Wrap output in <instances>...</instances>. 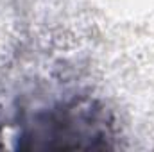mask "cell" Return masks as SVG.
Returning a JSON list of instances; mask_svg holds the SVG:
<instances>
[{
    "instance_id": "6da1fadb",
    "label": "cell",
    "mask_w": 154,
    "mask_h": 152,
    "mask_svg": "<svg viewBox=\"0 0 154 152\" xmlns=\"http://www.w3.org/2000/svg\"><path fill=\"white\" fill-rule=\"evenodd\" d=\"M115 122L90 97H75L27 114L16 131L20 150H106L115 147Z\"/></svg>"
}]
</instances>
